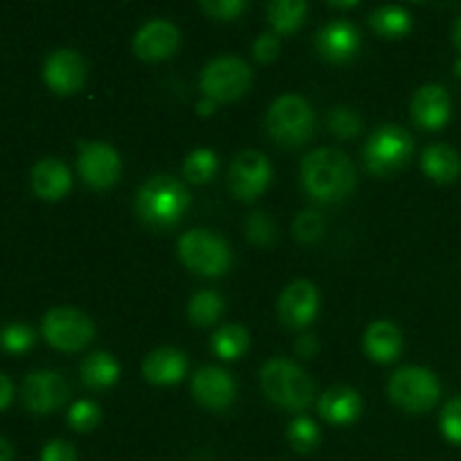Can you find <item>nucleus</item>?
Wrapping results in <instances>:
<instances>
[{
    "mask_svg": "<svg viewBox=\"0 0 461 461\" xmlns=\"http://www.w3.org/2000/svg\"><path fill=\"white\" fill-rule=\"evenodd\" d=\"M302 185L320 203H336L356 187V167L340 149H315L302 162Z\"/></svg>",
    "mask_w": 461,
    "mask_h": 461,
    "instance_id": "nucleus-1",
    "label": "nucleus"
},
{
    "mask_svg": "<svg viewBox=\"0 0 461 461\" xmlns=\"http://www.w3.org/2000/svg\"><path fill=\"white\" fill-rule=\"evenodd\" d=\"M189 192L180 180L171 176H153L140 187L135 212L149 228L167 230L180 223L189 210Z\"/></svg>",
    "mask_w": 461,
    "mask_h": 461,
    "instance_id": "nucleus-2",
    "label": "nucleus"
},
{
    "mask_svg": "<svg viewBox=\"0 0 461 461\" xmlns=\"http://www.w3.org/2000/svg\"><path fill=\"white\" fill-rule=\"evenodd\" d=\"M261 387L264 394L275 405L291 412H300L313 403L315 385L309 374L295 363L284 358H275L261 369Z\"/></svg>",
    "mask_w": 461,
    "mask_h": 461,
    "instance_id": "nucleus-3",
    "label": "nucleus"
},
{
    "mask_svg": "<svg viewBox=\"0 0 461 461\" xmlns=\"http://www.w3.org/2000/svg\"><path fill=\"white\" fill-rule=\"evenodd\" d=\"M178 257L183 264L203 277H219L232 266V250L219 234L210 230H189L178 241Z\"/></svg>",
    "mask_w": 461,
    "mask_h": 461,
    "instance_id": "nucleus-4",
    "label": "nucleus"
},
{
    "mask_svg": "<svg viewBox=\"0 0 461 461\" xmlns=\"http://www.w3.org/2000/svg\"><path fill=\"white\" fill-rule=\"evenodd\" d=\"M414 153V140L396 124H383L365 144V162L376 176H392L403 169Z\"/></svg>",
    "mask_w": 461,
    "mask_h": 461,
    "instance_id": "nucleus-5",
    "label": "nucleus"
},
{
    "mask_svg": "<svg viewBox=\"0 0 461 461\" xmlns=\"http://www.w3.org/2000/svg\"><path fill=\"white\" fill-rule=\"evenodd\" d=\"M387 394L392 403L405 412L421 414L435 408L441 396V385L430 369L401 367L392 374Z\"/></svg>",
    "mask_w": 461,
    "mask_h": 461,
    "instance_id": "nucleus-6",
    "label": "nucleus"
},
{
    "mask_svg": "<svg viewBox=\"0 0 461 461\" xmlns=\"http://www.w3.org/2000/svg\"><path fill=\"white\" fill-rule=\"evenodd\" d=\"M266 126H268V133L277 142L286 144V147H297V144L306 142L311 133H313V108H311V104L304 97L284 95V97H279L270 106Z\"/></svg>",
    "mask_w": 461,
    "mask_h": 461,
    "instance_id": "nucleus-7",
    "label": "nucleus"
},
{
    "mask_svg": "<svg viewBox=\"0 0 461 461\" xmlns=\"http://www.w3.org/2000/svg\"><path fill=\"white\" fill-rule=\"evenodd\" d=\"M252 84V70L243 59L219 57L205 66L201 75V90L214 102H232L246 95Z\"/></svg>",
    "mask_w": 461,
    "mask_h": 461,
    "instance_id": "nucleus-8",
    "label": "nucleus"
},
{
    "mask_svg": "<svg viewBox=\"0 0 461 461\" xmlns=\"http://www.w3.org/2000/svg\"><path fill=\"white\" fill-rule=\"evenodd\" d=\"M43 336L54 349L79 351L88 347L95 338V324L81 311L70 309V306H59V309L45 313Z\"/></svg>",
    "mask_w": 461,
    "mask_h": 461,
    "instance_id": "nucleus-9",
    "label": "nucleus"
},
{
    "mask_svg": "<svg viewBox=\"0 0 461 461\" xmlns=\"http://www.w3.org/2000/svg\"><path fill=\"white\" fill-rule=\"evenodd\" d=\"M273 167L259 151H241L230 167V192L243 203H252L268 189Z\"/></svg>",
    "mask_w": 461,
    "mask_h": 461,
    "instance_id": "nucleus-10",
    "label": "nucleus"
},
{
    "mask_svg": "<svg viewBox=\"0 0 461 461\" xmlns=\"http://www.w3.org/2000/svg\"><path fill=\"white\" fill-rule=\"evenodd\" d=\"M68 383L66 378L52 369H39V372L27 374L23 381V403L30 412L48 414L61 408L68 401Z\"/></svg>",
    "mask_w": 461,
    "mask_h": 461,
    "instance_id": "nucleus-11",
    "label": "nucleus"
},
{
    "mask_svg": "<svg viewBox=\"0 0 461 461\" xmlns=\"http://www.w3.org/2000/svg\"><path fill=\"white\" fill-rule=\"evenodd\" d=\"M81 178L86 185L95 189H108L117 183L122 171L120 156L115 149L106 142H86L81 144L79 158H77Z\"/></svg>",
    "mask_w": 461,
    "mask_h": 461,
    "instance_id": "nucleus-12",
    "label": "nucleus"
},
{
    "mask_svg": "<svg viewBox=\"0 0 461 461\" xmlns=\"http://www.w3.org/2000/svg\"><path fill=\"white\" fill-rule=\"evenodd\" d=\"M318 288L309 279H297L284 288L279 297V320L288 329H304L318 315Z\"/></svg>",
    "mask_w": 461,
    "mask_h": 461,
    "instance_id": "nucleus-13",
    "label": "nucleus"
},
{
    "mask_svg": "<svg viewBox=\"0 0 461 461\" xmlns=\"http://www.w3.org/2000/svg\"><path fill=\"white\" fill-rule=\"evenodd\" d=\"M43 79L54 93L72 95L84 86L86 63L75 50H57L45 59Z\"/></svg>",
    "mask_w": 461,
    "mask_h": 461,
    "instance_id": "nucleus-14",
    "label": "nucleus"
},
{
    "mask_svg": "<svg viewBox=\"0 0 461 461\" xmlns=\"http://www.w3.org/2000/svg\"><path fill=\"white\" fill-rule=\"evenodd\" d=\"M180 45V32L174 23L162 21H149L142 30L135 34L133 50L140 59L144 61H165V59L174 57L176 50Z\"/></svg>",
    "mask_w": 461,
    "mask_h": 461,
    "instance_id": "nucleus-15",
    "label": "nucleus"
},
{
    "mask_svg": "<svg viewBox=\"0 0 461 461\" xmlns=\"http://www.w3.org/2000/svg\"><path fill=\"white\" fill-rule=\"evenodd\" d=\"M192 394L210 410H225L237 396L232 376L221 367H203L192 378Z\"/></svg>",
    "mask_w": 461,
    "mask_h": 461,
    "instance_id": "nucleus-16",
    "label": "nucleus"
},
{
    "mask_svg": "<svg viewBox=\"0 0 461 461\" xmlns=\"http://www.w3.org/2000/svg\"><path fill=\"white\" fill-rule=\"evenodd\" d=\"M320 57L333 63H345L360 50V32L349 21H331L315 36Z\"/></svg>",
    "mask_w": 461,
    "mask_h": 461,
    "instance_id": "nucleus-17",
    "label": "nucleus"
},
{
    "mask_svg": "<svg viewBox=\"0 0 461 461\" xmlns=\"http://www.w3.org/2000/svg\"><path fill=\"white\" fill-rule=\"evenodd\" d=\"M450 113H453V102L444 86L426 84L414 93L412 117L423 129H441L450 120Z\"/></svg>",
    "mask_w": 461,
    "mask_h": 461,
    "instance_id": "nucleus-18",
    "label": "nucleus"
},
{
    "mask_svg": "<svg viewBox=\"0 0 461 461\" xmlns=\"http://www.w3.org/2000/svg\"><path fill=\"white\" fill-rule=\"evenodd\" d=\"M187 374V356L174 347L151 351L142 363V376L153 385H174Z\"/></svg>",
    "mask_w": 461,
    "mask_h": 461,
    "instance_id": "nucleus-19",
    "label": "nucleus"
},
{
    "mask_svg": "<svg viewBox=\"0 0 461 461\" xmlns=\"http://www.w3.org/2000/svg\"><path fill=\"white\" fill-rule=\"evenodd\" d=\"M32 187L45 201H59L72 187L70 169L57 158H43L32 169Z\"/></svg>",
    "mask_w": 461,
    "mask_h": 461,
    "instance_id": "nucleus-20",
    "label": "nucleus"
},
{
    "mask_svg": "<svg viewBox=\"0 0 461 461\" xmlns=\"http://www.w3.org/2000/svg\"><path fill=\"white\" fill-rule=\"evenodd\" d=\"M318 410L324 421L333 423V426H347V423L356 421L360 417V412H363V401H360L358 392L340 385L324 392L318 403Z\"/></svg>",
    "mask_w": 461,
    "mask_h": 461,
    "instance_id": "nucleus-21",
    "label": "nucleus"
},
{
    "mask_svg": "<svg viewBox=\"0 0 461 461\" xmlns=\"http://www.w3.org/2000/svg\"><path fill=\"white\" fill-rule=\"evenodd\" d=\"M401 347H403V338L394 324L387 320L369 324L367 333H365V351L369 358L376 363H392L399 358Z\"/></svg>",
    "mask_w": 461,
    "mask_h": 461,
    "instance_id": "nucleus-22",
    "label": "nucleus"
},
{
    "mask_svg": "<svg viewBox=\"0 0 461 461\" xmlns=\"http://www.w3.org/2000/svg\"><path fill=\"white\" fill-rule=\"evenodd\" d=\"M421 167L426 176L435 183L450 185L461 176V156L448 144H430L423 151Z\"/></svg>",
    "mask_w": 461,
    "mask_h": 461,
    "instance_id": "nucleus-23",
    "label": "nucleus"
},
{
    "mask_svg": "<svg viewBox=\"0 0 461 461\" xmlns=\"http://www.w3.org/2000/svg\"><path fill=\"white\" fill-rule=\"evenodd\" d=\"M81 378L93 390H106L120 378V365L106 351H95L81 363Z\"/></svg>",
    "mask_w": 461,
    "mask_h": 461,
    "instance_id": "nucleus-24",
    "label": "nucleus"
},
{
    "mask_svg": "<svg viewBox=\"0 0 461 461\" xmlns=\"http://www.w3.org/2000/svg\"><path fill=\"white\" fill-rule=\"evenodd\" d=\"M369 25L385 39H401L412 30V18L399 5H383L369 16Z\"/></svg>",
    "mask_w": 461,
    "mask_h": 461,
    "instance_id": "nucleus-25",
    "label": "nucleus"
},
{
    "mask_svg": "<svg viewBox=\"0 0 461 461\" xmlns=\"http://www.w3.org/2000/svg\"><path fill=\"white\" fill-rule=\"evenodd\" d=\"M309 14V5L304 0H275L266 7L268 23L279 32V34H291L304 23Z\"/></svg>",
    "mask_w": 461,
    "mask_h": 461,
    "instance_id": "nucleus-26",
    "label": "nucleus"
},
{
    "mask_svg": "<svg viewBox=\"0 0 461 461\" xmlns=\"http://www.w3.org/2000/svg\"><path fill=\"white\" fill-rule=\"evenodd\" d=\"M248 347H250V336L241 324H223L212 338V349L223 360L241 358Z\"/></svg>",
    "mask_w": 461,
    "mask_h": 461,
    "instance_id": "nucleus-27",
    "label": "nucleus"
},
{
    "mask_svg": "<svg viewBox=\"0 0 461 461\" xmlns=\"http://www.w3.org/2000/svg\"><path fill=\"white\" fill-rule=\"evenodd\" d=\"M189 320H192L196 327H210L223 313V300L216 291H198L196 295L189 300L187 306Z\"/></svg>",
    "mask_w": 461,
    "mask_h": 461,
    "instance_id": "nucleus-28",
    "label": "nucleus"
},
{
    "mask_svg": "<svg viewBox=\"0 0 461 461\" xmlns=\"http://www.w3.org/2000/svg\"><path fill=\"white\" fill-rule=\"evenodd\" d=\"M216 169H219V158H216V153L210 151V149H196L185 160L183 174L189 183L205 185L216 174Z\"/></svg>",
    "mask_w": 461,
    "mask_h": 461,
    "instance_id": "nucleus-29",
    "label": "nucleus"
},
{
    "mask_svg": "<svg viewBox=\"0 0 461 461\" xmlns=\"http://www.w3.org/2000/svg\"><path fill=\"white\" fill-rule=\"evenodd\" d=\"M286 437L291 448L297 450V453H311L320 444V430L309 417L293 419L286 430Z\"/></svg>",
    "mask_w": 461,
    "mask_h": 461,
    "instance_id": "nucleus-30",
    "label": "nucleus"
},
{
    "mask_svg": "<svg viewBox=\"0 0 461 461\" xmlns=\"http://www.w3.org/2000/svg\"><path fill=\"white\" fill-rule=\"evenodd\" d=\"M34 329L23 322H9L0 329V347L9 354H23L34 345Z\"/></svg>",
    "mask_w": 461,
    "mask_h": 461,
    "instance_id": "nucleus-31",
    "label": "nucleus"
},
{
    "mask_svg": "<svg viewBox=\"0 0 461 461\" xmlns=\"http://www.w3.org/2000/svg\"><path fill=\"white\" fill-rule=\"evenodd\" d=\"M327 124L331 129L333 135L338 138H354L358 135V131L363 129V120H360L358 113L349 106H336L327 117Z\"/></svg>",
    "mask_w": 461,
    "mask_h": 461,
    "instance_id": "nucleus-32",
    "label": "nucleus"
},
{
    "mask_svg": "<svg viewBox=\"0 0 461 461\" xmlns=\"http://www.w3.org/2000/svg\"><path fill=\"white\" fill-rule=\"evenodd\" d=\"M102 421V410L93 403V401H77L70 408V414H68V423L75 432H93L95 428Z\"/></svg>",
    "mask_w": 461,
    "mask_h": 461,
    "instance_id": "nucleus-33",
    "label": "nucleus"
},
{
    "mask_svg": "<svg viewBox=\"0 0 461 461\" xmlns=\"http://www.w3.org/2000/svg\"><path fill=\"white\" fill-rule=\"evenodd\" d=\"M293 234L302 243H315L324 234V219L318 210H302L293 223Z\"/></svg>",
    "mask_w": 461,
    "mask_h": 461,
    "instance_id": "nucleus-34",
    "label": "nucleus"
},
{
    "mask_svg": "<svg viewBox=\"0 0 461 461\" xmlns=\"http://www.w3.org/2000/svg\"><path fill=\"white\" fill-rule=\"evenodd\" d=\"M246 234L252 243H257V246H268V243H273L275 237H277V225H275V221L270 219L268 214L255 212V214H250V219H248Z\"/></svg>",
    "mask_w": 461,
    "mask_h": 461,
    "instance_id": "nucleus-35",
    "label": "nucleus"
},
{
    "mask_svg": "<svg viewBox=\"0 0 461 461\" xmlns=\"http://www.w3.org/2000/svg\"><path fill=\"white\" fill-rule=\"evenodd\" d=\"M441 432L450 444H461V396L446 403L441 412Z\"/></svg>",
    "mask_w": 461,
    "mask_h": 461,
    "instance_id": "nucleus-36",
    "label": "nucleus"
},
{
    "mask_svg": "<svg viewBox=\"0 0 461 461\" xmlns=\"http://www.w3.org/2000/svg\"><path fill=\"white\" fill-rule=\"evenodd\" d=\"M203 12L216 21H234L243 14L246 3L243 0H203Z\"/></svg>",
    "mask_w": 461,
    "mask_h": 461,
    "instance_id": "nucleus-37",
    "label": "nucleus"
},
{
    "mask_svg": "<svg viewBox=\"0 0 461 461\" xmlns=\"http://www.w3.org/2000/svg\"><path fill=\"white\" fill-rule=\"evenodd\" d=\"M279 48H282V43H279L277 34H261L259 39L255 41V45H252V52H255L257 61L270 63L277 59Z\"/></svg>",
    "mask_w": 461,
    "mask_h": 461,
    "instance_id": "nucleus-38",
    "label": "nucleus"
},
{
    "mask_svg": "<svg viewBox=\"0 0 461 461\" xmlns=\"http://www.w3.org/2000/svg\"><path fill=\"white\" fill-rule=\"evenodd\" d=\"M41 461H77V453L68 441L54 439L43 448Z\"/></svg>",
    "mask_w": 461,
    "mask_h": 461,
    "instance_id": "nucleus-39",
    "label": "nucleus"
},
{
    "mask_svg": "<svg viewBox=\"0 0 461 461\" xmlns=\"http://www.w3.org/2000/svg\"><path fill=\"white\" fill-rule=\"evenodd\" d=\"M315 351H318V342H315V336L306 333V336H302L300 340H297V354H300V356H304V358H311Z\"/></svg>",
    "mask_w": 461,
    "mask_h": 461,
    "instance_id": "nucleus-40",
    "label": "nucleus"
},
{
    "mask_svg": "<svg viewBox=\"0 0 461 461\" xmlns=\"http://www.w3.org/2000/svg\"><path fill=\"white\" fill-rule=\"evenodd\" d=\"M12 394H14L12 381H9L5 374H0V410L7 408L9 401H12Z\"/></svg>",
    "mask_w": 461,
    "mask_h": 461,
    "instance_id": "nucleus-41",
    "label": "nucleus"
},
{
    "mask_svg": "<svg viewBox=\"0 0 461 461\" xmlns=\"http://www.w3.org/2000/svg\"><path fill=\"white\" fill-rule=\"evenodd\" d=\"M214 111H216V102H214V99L205 97V99H201V102L196 104V113H198V115L207 117V115H212V113H214Z\"/></svg>",
    "mask_w": 461,
    "mask_h": 461,
    "instance_id": "nucleus-42",
    "label": "nucleus"
},
{
    "mask_svg": "<svg viewBox=\"0 0 461 461\" xmlns=\"http://www.w3.org/2000/svg\"><path fill=\"white\" fill-rule=\"evenodd\" d=\"M0 461H14L12 444L5 439H0Z\"/></svg>",
    "mask_w": 461,
    "mask_h": 461,
    "instance_id": "nucleus-43",
    "label": "nucleus"
},
{
    "mask_svg": "<svg viewBox=\"0 0 461 461\" xmlns=\"http://www.w3.org/2000/svg\"><path fill=\"white\" fill-rule=\"evenodd\" d=\"M453 41H455V45H457L459 52H461V16L457 18V21H455V27H453Z\"/></svg>",
    "mask_w": 461,
    "mask_h": 461,
    "instance_id": "nucleus-44",
    "label": "nucleus"
},
{
    "mask_svg": "<svg viewBox=\"0 0 461 461\" xmlns=\"http://www.w3.org/2000/svg\"><path fill=\"white\" fill-rule=\"evenodd\" d=\"M331 7H340V9H351V7H358V0H351V3H336L333 0Z\"/></svg>",
    "mask_w": 461,
    "mask_h": 461,
    "instance_id": "nucleus-45",
    "label": "nucleus"
},
{
    "mask_svg": "<svg viewBox=\"0 0 461 461\" xmlns=\"http://www.w3.org/2000/svg\"><path fill=\"white\" fill-rule=\"evenodd\" d=\"M455 75L461 77V59H457V61H455Z\"/></svg>",
    "mask_w": 461,
    "mask_h": 461,
    "instance_id": "nucleus-46",
    "label": "nucleus"
}]
</instances>
